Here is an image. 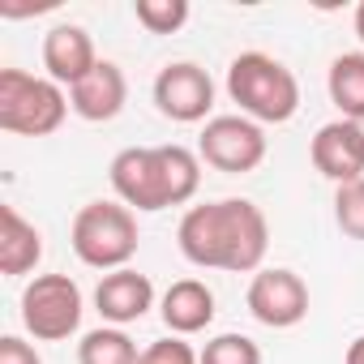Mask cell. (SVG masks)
Listing matches in <instances>:
<instances>
[{
    "label": "cell",
    "instance_id": "obj_17",
    "mask_svg": "<svg viewBox=\"0 0 364 364\" xmlns=\"http://www.w3.org/2000/svg\"><path fill=\"white\" fill-rule=\"evenodd\" d=\"M77 364H141V351L120 326H99V330L82 334Z\"/></svg>",
    "mask_w": 364,
    "mask_h": 364
},
{
    "label": "cell",
    "instance_id": "obj_25",
    "mask_svg": "<svg viewBox=\"0 0 364 364\" xmlns=\"http://www.w3.org/2000/svg\"><path fill=\"white\" fill-rule=\"evenodd\" d=\"M355 124H360V133H364V120H355Z\"/></svg>",
    "mask_w": 364,
    "mask_h": 364
},
{
    "label": "cell",
    "instance_id": "obj_9",
    "mask_svg": "<svg viewBox=\"0 0 364 364\" xmlns=\"http://www.w3.org/2000/svg\"><path fill=\"white\" fill-rule=\"evenodd\" d=\"M154 107L176 120V124H198L210 116L215 107V82L202 65L193 60H176V65H163L159 77H154Z\"/></svg>",
    "mask_w": 364,
    "mask_h": 364
},
{
    "label": "cell",
    "instance_id": "obj_5",
    "mask_svg": "<svg viewBox=\"0 0 364 364\" xmlns=\"http://www.w3.org/2000/svg\"><path fill=\"white\" fill-rule=\"evenodd\" d=\"M69 95L52 77L26 69H0V129L18 137H48L65 124Z\"/></svg>",
    "mask_w": 364,
    "mask_h": 364
},
{
    "label": "cell",
    "instance_id": "obj_13",
    "mask_svg": "<svg viewBox=\"0 0 364 364\" xmlns=\"http://www.w3.org/2000/svg\"><path fill=\"white\" fill-rule=\"evenodd\" d=\"M95 65H99L95 39H90L82 26L60 22V26H52V31L43 35V69H48V77H52L56 86H69V90H73Z\"/></svg>",
    "mask_w": 364,
    "mask_h": 364
},
{
    "label": "cell",
    "instance_id": "obj_18",
    "mask_svg": "<svg viewBox=\"0 0 364 364\" xmlns=\"http://www.w3.org/2000/svg\"><path fill=\"white\" fill-rule=\"evenodd\" d=\"M133 14L150 35H176L189 22V0H137Z\"/></svg>",
    "mask_w": 364,
    "mask_h": 364
},
{
    "label": "cell",
    "instance_id": "obj_21",
    "mask_svg": "<svg viewBox=\"0 0 364 364\" xmlns=\"http://www.w3.org/2000/svg\"><path fill=\"white\" fill-rule=\"evenodd\" d=\"M141 364H202V351H193V343H185L180 334H167L141 347Z\"/></svg>",
    "mask_w": 364,
    "mask_h": 364
},
{
    "label": "cell",
    "instance_id": "obj_2",
    "mask_svg": "<svg viewBox=\"0 0 364 364\" xmlns=\"http://www.w3.org/2000/svg\"><path fill=\"white\" fill-rule=\"evenodd\" d=\"M112 189L129 210L154 215L185 206L202 189V159L189 146H129L107 167Z\"/></svg>",
    "mask_w": 364,
    "mask_h": 364
},
{
    "label": "cell",
    "instance_id": "obj_16",
    "mask_svg": "<svg viewBox=\"0 0 364 364\" xmlns=\"http://www.w3.org/2000/svg\"><path fill=\"white\" fill-rule=\"evenodd\" d=\"M330 103L343 112V120H364V52H343L330 60L326 73Z\"/></svg>",
    "mask_w": 364,
    "mask_h": 364
},
{
    "label": "cell",
    "instance_id": "obj_23",
    "mask_svg": "<svg viewBox=\"0 0 364 364\" xmlns=\"http://www.w3.org/2000/svg\"><path fill=\"white\" fill-rule=\"evenodd\" d=\"M343 364H364V334L347 343V355H343Z\"/></svg>",
    "mask_w": 364,
    "mask_h": 364
},
{
    "label": "cell",
    "instance_id": "obj_1",
    "mask_svg": "<svg viewBox=\"0 0 364 364\" xmlns=\"http://www.w3.org/2000/svg\"><path fill=\"white\" fill-rule=\"evenodd\" d=\"M176 245L185 262L202 270H232V274H257L270 249V223L262 206L249 198H223L185 210L176 228Z\"/></svg>",
    "mask_w": 364,
    "mask_h": 364
},
{
    "label": "cell",
    "instance_id": "obj_11",
    "mask_svg": "<svg viewBox=\"0 0 364 364\" xmlns=\"http://www.w3.org/2000/svg\"><path fill=\"white\" fill-rule=\"evenodd\" d=\"M95 309H99V317L112 321V326L141 321V317L154 309V283H150L141 270H133V266L112 270V274H103L99 287H95Z\"/></svg>",
    "mask_w": 364,
    "mask_h": 364
},
{
    "label": "cell",
    "instance_id": "obj_14",
    "mask_svg": "<svg viewBox=\"0 0 364 364\" xmlns=\"http://www.w3.org/2000/svg\"><path fill=\"white\" fill-rule=\"evenodd\" d=\"M159 313H163V326L171 330V334H198V330H206L210 321H215V291L202 283V279H176L167 291H163V304H159Z\"/></svg>",
    "mask_w": 364,
    "mask_h": 364
},
{
    "label": "cell",
    "instance_id": "obj_20",
    "mask_svg": "<svg viewBox=\"0 0 364 364\" xmlns=\"http://www.w3.org/2000/svg\"><path fill=\"white\" fill-rule=\"evenodd\" d=\"M202 364H262V347L249 334H219L202 347Z\"/></svg>",
    "mask_w": 364,
    "mask_h": 364
},
{
    "label": "cell",
    "instance_id": "obj_8",
    "mask_svg": "<svg viewBox=\"0 0 364 364\" xmlns=\"http://www.w3.org/2000/svg\"><path fill=\"white\" fill-rule=\"evenodd\" d=\"M249 313L270 330H291L309 317V283L287 266H262L245 296Z\"/></svg>",
    "mask_w": 364,
    "mask_h": 364
},
{
    "label": "cell",
    "instance_id": "obj_3",
    "mask_svg": "<svg viewBox=\"0 0 364 364\" xmlns=\"http://www.w3.org/2000/svg\"><path fill=\"white\" fill-rule=\"evenodd\" d=\"M228 95L232 103H240V116L257 124H287L300 112L296 73L266 52H240L228 65Z\"/></svg>",
    "mask_w": 364,
    "mask_h": 364
},
{
    "label": "cell",
    "instance_id": "obj_4",
    "mask_svg": "<svg viewBox=\"0 0 364 364\" xmlns=\"http://www.w3.org/2000/svg\"><path fill=\"white\" fill-rule=\"evenodd\" d=\"M137 215L124 202H86L73 215L69 245L82 266L90 270H124L137 253Z\"/></svg>",
    "mask_w": 364,
    "mask_h": 364
},
{
    "label": "cell",
    "instance_id": "obj_15",
    "mask_svg": "<svg viewBox=\"0 0 364 364\" xmlns=\"http://www.w3.org/2000/svg\"><path fill=\"white\" fill-rule=\"evenodd\" d=\"M43 262V236L18 215V206H0V274L22 279Z\"/></svg>",
    "mask_w": 364,
    "mask_h": 364
},
{
    "label": "cell",
    "instance_id": "obj_7",
    "mask_svg": "<svg viewBox=\"0 0 364 364\" xmlns=\"http://www.w3.org/2000/svg\"><path fill=\"white\" fill-rule=\"evenodd\" d=\"M198 159L210 163L215 171L245 176V171L262 167V159H266V133L249 116H215V120H206V129L198 137Z\"/></svg>",
    "mask_w": 364,
    "mask_h": 364
},
{
    "label": "cell",
    "instance_id": "obj_22",
    "mask_svg": "<svg viewBox=\"0 0 364 364\" xmlns=\"http://www.w3.org/2000/svg\"><path fill=\"white\" fill-rule=\"evenodd\" d=\"M0 364H43V360H39V351L26 338L5 334V338H0Z\"/></svg>",
    "mask_w": 364,
    "mask_h": 364
},
{
    "label": "cell",
    "instance_id": "obj_19",
    "mask_svg": "<svg viewBox=\"0 0 364 364\" xmlns=\"http://www.w3.org/2000/svg\"><path fill=\"white\" fill-rule=\"evenodd\" d=\"M334 223L343 236L364 240V176L334 189Z\"/></svg>",
    "mask_w": 364,
    "mask_h": 364
},
{
    "label": "cell",
    "instance_id": "obj_6",
    "mask_svg": "<svg viewBox=\"0 0 364 364\" xmlns=\"http://www.w3.org/2000/svg\"><path fill=\"white\" fill-rule=\"evenodd\" d=\"M22 326L39 343H65L82 326V287L69 274H35L22 291Z\"/></svg>",
    "mask_w": 364,
    "mask_h": 364
},
{
    "label": "cell",
    "instance_id": "obj_10",
    "mask_svg": "<svg viewBox=\"0 0 364 364\" xmlns=\"http://www.w3.org/2000/svg\"><path fill=\"white\" fill-rule=\"evenodd\" d=\"M313 167L334 180V185H351L364 176V133L355 120H330L313 137Z\"/></svg>",
    "mask_w": 364,
    "mask_h": 364
},
{
    "label": "cell",
    "instance_id": "obj_24",
    "mask_svg": "<svg viewBox=\"0 0 364 364\" xmlns=\"http://www.w3.org/2000/svg\"><path fill=\"white\" fill-rule=\"evenodd\" d=\"M355 35H360V43H364V0L355 5Z\"/></svg>",
    "mask_w": 364,
    "mask_h": 364
},
{
    "label": "cell",
    "instance_id": "obj_12",
    "mask_svg": "<svg viewBox=\"0 0 364 364\" xmlns=\"http://www.w3.org/2000/svg\"><path fill=\"white\" fill-rule=\"evenodd\" d=\"M124 99H129V82H124V69L116 60H99L73 90H69V107L90 120V124H103V120H116L124 112Z\"/></svg>",
    "mask_w": 364,
    "mask_h": 364
}]
</instances>
